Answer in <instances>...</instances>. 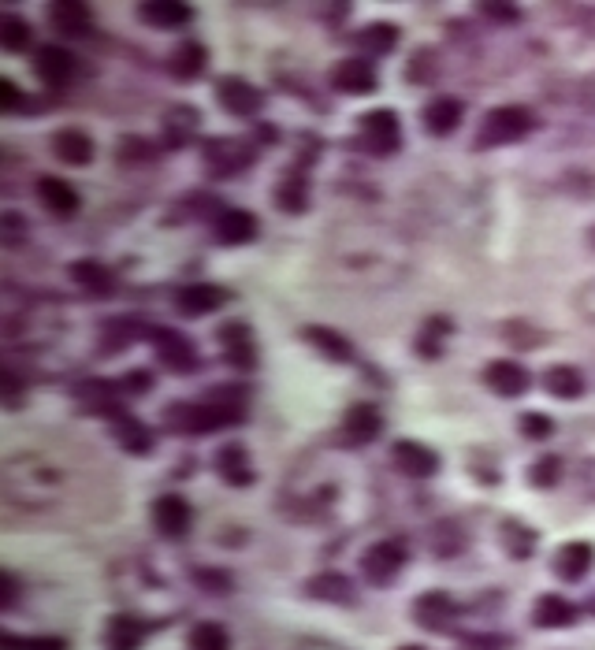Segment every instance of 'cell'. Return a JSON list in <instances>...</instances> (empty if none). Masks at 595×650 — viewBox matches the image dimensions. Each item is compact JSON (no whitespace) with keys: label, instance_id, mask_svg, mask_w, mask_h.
Wrapping results in <instances>:
<instances>
[{"label":"cell","instance_id":"cell-36","mask_svg":"<svg viewBox=\"0 0 595 650\" xmlns=\"http://www.w3.org/2000/svg\"><path fill=\"white\" fill-rule=\"evenodd\" d=\"M276 201L283 212H305V205H309V182H305V175L298 171V175H287V179L279 182L276 190Z\"/></svg>","mask_w":595,"mask_h":650},{"label":"cell","instance_id":"cell-47","mask_svg":"<svg viewBox=\"0 0 595 650\" xmlns=\"http://www.w3.org/2000/svg\"><path fill=\"white\" fill-rule=\"evenodd\" d=\"M577 309H581V316L595 320V279H588V283L577 290Z\"/></svg>","mask_w":595,"mask_h":650},{"label":"cell","instance_id":"cell-8","mask_svg":"<svg viewBox=\"0 0 595 650\" xmlns=\"http://www.w3.org/2000/svg\"><path fill=\"white\" fill-rule=\"evenodd\" d=\"M413 617L421 628L428 632H447L450 624L458 621V606H454V598L447 591H424L417 602H413Z\"/></svg>","mask_w":595,"mask_h":650},{"label":"cell","instance_id":"cell-12","mask_svg":"<svg viewBox=\"0 0 595 650\" xmlns=\"http://www.w3.org/2000/svg\"><path fill=\"white\" fill-rule=\"evenodd\" d=\"M34 71L45 86H53V90H64L71 75H75V56L60 45H41L38 56H34Z\"/></svg>","mask_w":595,"mask_h":650},{"label":"cell","instance_id":"cell-6","mask_svg":"<svg viewBox=\"0 0 595 650\" xmlns=\"http://www.w3.org/2000/svg\"><path fill=\"white\" fill-rule=\"evenodd\" d=\"M205 164L216 175H238L253 164V149L246 142H235V138H212V142H205Z\"/></svg>","mask_w":595,"mask_h":650},{"label":"cell","instance_id":"cell-24","mask_svg":"<svg viewBox=\"0 0 595 650\" xmlns=\"http://www.w3.org/2000/svg\"><path fill=\"white\" fill-rule=\"evenodd\" d=\"M138 15L146 19L153 30H175V26L190 23V4H179V0H149L138 8Z\"/></svg>","mask_w":595,"mask_h":650},{"label":"cell","instance_id":"cell-30","mask_svg":"<svg viewBox=\"0 0 595 650\" xmlns=\"http://www.w3.org/2000/svg\"><path fill=\"white\" fill-rule=\"evenodd\" d=\"M309 595L320 598V602H354V584L346 580L343 572H320L309 580Z\"/></svg>","mask_w":595,"mask_h":650},{"label":"cell","instance_id":"cell-23","mask_svg":"<svg viewBox=\"0 0 595 650\" xmlns=\"http://www.w3.org/2000/svg\"><path fill=\"white\" fill-rule=\"evenodd\" d=\"M112 431H116V439H119V446L127 450V454H153V431L138 420V416H131V413H123V416H116L112 420Z\"/></svg>","mask_w":595,"mask_h":650},{"label":"cell","instance_id":"cell-37","mask_svg":"<svg viewBox=\"0 0 595 650\" xmlns=\"http://www.w3.org/2000/svg\"><path fill=\"white\" fill-rule=\"evenodd\" d=\"M450 335V320H443V316H432V320H424V327L417 331V353L421 357H439V350H443V338Z\"/></svg>","mask_w":595,"mask_h":650},{"label":"cell","instance_id":"cell-33","mask_svg":"<svg viewBox=\"0 0 595 650\" xmlns=\"http://www.w3.org/2000/svg\"><path fill=\"white\" fill-rule=\"evenodd\" d=\"M543 387L551 390L555 398H581V394H584V376L573 368V364H555V368H547Z\"/></svg>","mask_w":595,"mask_h":650},{"label":"cell","instance_id":"cell-34","mask_svg":"<svg viewBox=\"0 0 595 650\" xmlns=\"http://www.w3.org/2000/svg\"><path fill=\"white\" fill-rule=\"evenodd\" d=\"M305 342H313L324 357H331V361H339V364H346L354 357L350 342H346L339 331H331V327H305Z\"/></svg>","mask_w":595,"mask_h":650},{"label":"cell","instance_id":"cell-19","mask_svg":"<svg viewBox=\"0 0 595 650\" xmlns=\"http://www.w3.org/2000/svg\"><path fill=\"white\" fill-rule=\"evenodd\" d=\"M462 116H465V108L458 97H436V101L424 104V130L436 134V138H447V134L458 130Z\"/></svg>","mask_w":595,"mask_h":650},{"label":"cell","instance_id":"cell-15","mask_svg":"<svg viewBox=\"0 0 595 650\" xmlns=\"http://www.w3.org/2000/svg\"><path fill=\"white\" fill-rule=\"evenodd\" d=\"M38 201L53 216H60V220H67V216H75L79 212V194H75V186L71 182H64L60 175H41L38 179Z\"/></svg>","mask_w":595,"mask_h":650},{"label":"cell","instance_id":"cell-4","mask_svg":"<svg viewBox=\"0 0 595 650\" xmlns=\"http://www.w3.org/2000/svg\"><path fill=\"white\" fill-rule=\"evenodd\" d=\"M402 565H406V543L402 539H380V543H372L361 554V572H365L369 584L395 580L398 572H402Z\"/></svg>","mask_w":595,"mask_h":650},{"label":"cell","instance_id":"cell-9","mask_svg":"<svg viewBox=\"0 0 595 650\" xmlns=\"http://www.w3.org/2000/svg\"><path fill=\"white\" fill-rule=\"evenodd\" d=\"M153 524L164 539H183L194 524V513H190V502L179 498V494H164L153 502Z\"/></svg>","mask_w":595,"mask_h":650},{"label":"cell","instance_id":"cell-18","mask_svg":"<svg viewBox=\"0 0 595 650\" xmlns=\"http://www.w3.org/2000/svg\"><path fill=\"white\" fill-rule=\"evenodd\" d=\"M380 431H384V416L376 405H354L343 420V435L350 439V446H369Z\"/></svg>","mask_w":595,"mask_h":650},{"label":"cell","instance_id":"cell-31","mask_svg":"<svg viewBox=\"0 0 595 650\" xmlns=\"http://www.w3.org/2000/svg\"><path fill=\"white\" fill-rule=\"evenodd\" d=\"M142 335H149V327H142L138 320H105V324H101V350L116 353V350H123V346L138 342Z\"/></svg>","mask_w":595,"mask_h":650},{"label":"cell","instance_id":"cell-32","mask_svg":"<svg viewBox=\"0 0 595 650\" xmlns=\"http://www.w3.org/2000/svg\"><path fill=\"white\" fill-rule=\"evenodd\" d=\"M398 45V26L395 23H369L357 34V49L365 56H387Z\"/></svg>","mask_w":595,"mask_h":650},{"label":"cell","instance_id":"cell-28","mask_svg":"<svg viewBox=\"0 0 595 650\" xmlns=\"http://www.w3.org/2000/svg\"><path fill=\"white\" fill-rule=\"evenodd\" d=\"M532 617H536L540 628H569V624L577 621V606L566 602L562 595H543L540 602H536Z\"/></svg>","mask_w":595,"mask_h":650},{"label":"cell","instance_id":"cell-54","mask_svg":"<svg viewBox=\"0 0 595 650\" xmlns=\"http://www.w3.org/2000/svg\"><path fill=\"white\" fill-rule=\"evenodd\" d=\"M592 610H595V598H592Z\"/></svg>","mask_w":595,"mask_h":650},{"label":"cell","instance_id":"cell-10","mask_svg":"<svg viewBox=\"0 0 595 650\" xmlns=\"http://www.w3.org/2000/svg\"><path fill=\"white\" fill-rule=\"evenodd\" d=\"M391 461H395L398 472L417 476V480H428V476L439 468L436 450H428L424 442H413V439H398L395 446H391Z\"/></svg>","mask_w":595,"mask_h":650},{"label":"cell","instance_id":"cell-25","mask_svg":"<svg viewBox=\"0 0 595 650\" xmlns=\"http://www.w3.org/2000/svg\"><path fill=\"white\" fill-rule=\"evenodd\" d=\"M216 472H220L224 483H231V487H250L253 483L250 454H246L242 446H224V450L216 454Z\"/></svg>","mask_w":595,"mask_h":650},{"label":"cell","instance_id":"cell-11","mask_svg":"<svg viewBox=\"0 0 595 650\" xmlns=\"http://www.w3.org/2000/svg\"><path fill=\"white\" fill-rule=\"evenodd\" d=\"M331 86L339 93H350V97H361V93L376 90V67L365 60V56H350L343 64H335L331 71Z\"/></svg>","mask_w":595,"mask_h":650},{"label":"cell","instance_id":"cell-7","mask_svg":"<svg viewBox=\"0 0 595 650\" xmlns=\"http://www.w3.org/2000/svg\"><path fill=\"white\" fill-rule=\"evenodd\" d=\"M216 97L224 104L231 116H242V119H253L261 112V104H265V93L250 86L246 78H220V86H216Z\"/></svg>","mask_w":595,"mask_h":650},{"label":"cell","instance_id":"cell-29","mask_svg":"<svg viewBox=\"0 0 595 650\" xmlns=\"http://www.w3.org/2000/svg\"><path fill=\"white\" fill-rule=\"evenodd\" d=\"M71 279L82 290H90L93 298H108V290H112V272H108L105 264H97V260H75L71 264Z\"/></svg>","mask_w":595,"mask_h":650},{"label":"cell","instance_id":"cell-17","mask_svg":"<svg viewBox=\"0 0 595 650\" xmlns=\"http://www.w3.org/2000/svg\"><path fill=\"white\" fill-rule=\"evenodd\" d=\"M224 301H227V290H224V286L194 283V286H183V290L175 294V309L183 312V316H205V312L220 309Z\"/></svg>","mask_w":595,"mask_h":650},{"label":"cell","instance_id":"cell-3","mask_svg":"<svg viewBox=\"0 0 595 650\" xmlns=\"http://www.w3.org/2000/svg\"><path fill=\"white\" fill-rule=\"evenodd\" d=\"M361 142L376 156H391L402 145V123L391 108H372L361 116Z\"/></svg>","mask_w":595,"mask_h":650},{"label":"cell","instance_id":"cell-26","mask_svg":"<svg viewBox=\"0 0 595 650\" xmlns=\"http://www.w3.org/2000/svg\"><path fill=\"white\" fill-rule=\"evenodd\" d=\"M142 639H146V624L138 621V617H127V613L112 617L105 628L108 650H138L142 647Z\"/></svg>","mask_w":595,"mask_h":650},{"label":"cell","instance_id":"cell-42","mask_svg":"<svg viewBox=\"0 0 595 650\" xmlns=\"http://www.w3.org/2000/svg\"><path fill=\"white\" fill-rule=\"evenodd\" d=\"M562 457L558 454H547V457H540L536 465L529 468V480H532V487H555L558 480H562Z\"/></svg>","mask_w":595,"mask_h":650},{"label":"cell","instance_id":"cell-35","mask_svg":"<svg viewBox=\"0 0 595 650\" xmlns=\"http://www.w3.org/2000/svg\"><path fill=\"white\" fill-rule=\"evenodd\" d=\"M205 64H209V52H205L201 41H183V45L172 52V71L179 78H198L201 71H205Z\"/></svg>","mask_w":595,"mask_h":650},{"label":"cell","instance_id":"cell-21","mask_svg":"<svg viewBox=\"0 0 595 650\" xmlns=\"http://www.w3.org/2000/svg\"><path fill=\"white\" fill-rule=\"evenodd\" d=\"M49 19H53V26L60 34H67V38H82V34H90V26H93V15L82 0L49 4Z\"/></svg>","mask_w":595,"mask_h":650},{"label":"cell","instance_id":"cell-16","mask_svg":"<svg viewBox=\"0 0 595 650\" xmlns=\"http://www.w3.org/2000/svg\"><path fill=\"white\" fill-rule=\"evenodd\" d=\"M75 398H79L90 413L97 416H108V420H116V416H123V405H119V390L108 383V379H86V383H79V390H75Z\"/></svg>","mask_w":595,"mask_h":650},{"label":"cell","instance_id":"cell-48","mask_svg":"<svg viewBox=\"0 0 595 650\" xmlns=\"http://www.w3.org/2000/svg\"><path fill=\"white\" fill-rule=\"evenodd\" d=\"M119 390H131V394H146V390H153V372H131V376L123 379V387Z\"/></svg>","mask_w":595,"mask_h":650},{"label":"cell","instance_id":"cell-46","mask_svg":"<svg viewBox=\"0 0 595 650\" xmlns=\"http://www.w3.org/2000/svg\"><path fill=\"white\" fill-rule=\"evenodd\" d=\"M480 12L488 15V19H495V23H503V26H506V23H517V15H521V12L514 8V4H484Z\"/></svg>","mask_w":595,"mask_h":650},{"label":"cell","instance_id":"cell-14","mask_svg":"<svg viewBox=\"0 0 595 650\" xmlns=\"http://www.w3.org/2000/svg\"><path fill=\"white\" fill-rule=\"evenodd\" d=\"M212 231H216L220 246H246V242L257 238V220H253V212H246V208H227V212L216 216Z\"/></svg>","mask_w":595,"mask_h":650},{"label":"cell","instance_id":"cell-27","mask_svg":"<svg viewBox=\"0 0 595 650\" xmlns=\"http://www.w3.org/2000/svg\"><path fill=\"white\" fill-rule=\"evenodd\" d=\"M592 561H595V550L588 543H566L555 554V572L573 584V580H581L584 572L592 569Z\"/></svg>","mask_w":595,"mask_h":650},{"label":"cell","instance_id":"cell-20","mask_svg":"<svg viewBox=\"0 0 595 650\" xmlns=\"http://www.w3.org/2000/svg\"><path fill=\"white\" fill-rule=\"evenodd\" d=\"M220 342H224L227 364H235L242 372L257 368V346H253V331L246 324H227L220 331Z\"/></svg>","mask_w":595,"mask_h":650},{"label":"cell","instance_id":"cell-53","mask_svg":"<svg viewBox=\"0 0 595 650\" xmlns=\"http://www.w3.org/2000/svg\"><path fill=\"white\" fill-rule=\"evenodd\" d=\"M588 108H592V112H595V78H592V82H588Z\"/></svg>","mask_w":595,"mask_h":650},{"label":"cell","instance_id":"cell-40","mask_svg":"<svg viewBox=\"0 0 595 650\" xmlns=\"http://www.w3.org/2000/svg\"><path fill=\"white\" fill-rule=\"evenodd\" d=\"M0 45L4 49H12V52H19V49H27L30 45V23L27 19H19V15H4L0 19Z\"/></svg>","mask_w":595,"mask_h":650},{"label":"cell","instance_id":"cell-44","mask_svg":"<svg viewBox=\"0 0 595 650\" xmlns=\"http://www.w3.org/2000/svg\"><path fill=\"white\" fill-rule=\"evenodd\" d=\"M581 483L584 491L595 494V439L581 446Z\"/></svg>","mask_w":595,"mask_h":650},{"label":"cell","instance_id":"cell-2","mask_svg":"<svg viewBox=\"0 0 595 650\" xmlns=\"http://www.w3.org/2000/svg\"><path fill=\"white\" fill-rule=\"evenodd\" d=\"M532 127H536V116H532L529 108L503 104V108H491L488 116H484L476 142L484 145V149H491V145H510V142H521Z\"/></svg>","mask_w":595,"mask_h":650},{"label":"cell","instance_id":"cell-51","mask_svg":"<svg viewBox=\"0 0 595 650\" xmlns=\"http://www.w3.org/2000/svg\"><path fill=\"white\" fill-rule=\"evenodd\" d=\"M15 104H19V90H15L12 78H0V108L4 112H12Z\"/></svg>","mask_w":595,"mask_h":650},{"label":"cell","instance_id":"cell-22","mask_svg":"<svg viewBox=\"0 0 595 650\" xmlns=\"http://www.w3.org/2000/svg\"><path fill=\"white\" fill-rule=\"evenodd\" d=\"M53 153L64 160V164H71V168H82V164H90L93 160V142L86 130H56L53 134Z\"/></svg>","mask_w":595,"mask_h":650},{"label":"cell","instance_id":"cell-52","mask_svg":"<svg viewBox=\"0 0 595 650\" xmlns=\"http://www.w3.org/2000/svg\"><path fill=\"white\" fill-rule=\"evenodd\" d=\"M119 153L127 156V160H142V156H149L146 142H138V138H131V142H123V149Z\"/></svg>","mask_w":595,"mask_h":650},{"label":"cell","instance_id":"cell-38","mask_svg":"<svg viewBox=\"0 0 595 650\" xmlns=\"http://www.w3.org/2000/svg\"><path fill=\"white\" fill-rule=\"evenodd\" d=\"M198 130V112L194 108H172L168 112V123H164V134H168V145H183L194 138Z\"/></svg>","mask_w":595,"mask_h":650},{"label":"cell","instance_id":"cell-1","mask_svg":"<svg viewBox=\"0 0 595 650\" xmlns=\"http://www.w3.org/2000/svg\"><path fill=\"white\" fill-rule=\"evenodd\" d=\"M242 413L235 409H220L209 402H175L164 409V424L183 435H205V431H220L227 424H238Z\"/></svg>","mask_w":595,"mask_h":650},{"label":"cell","instance_id":"cell-5","mask_svg":"<svg viewBox=\"0 0 595 650\" xmlns=\"http://www.w3.org/2000/svg\"><path fill=\"white\" fill-rule=\"evenodd\" d=\"M149 338L157 346L160 361L168 364L172 372H194L198 368V353H194V342L172 327H149Z\"/></svg>","mask_w":595,"mask_h":650},{"label":"cell","instance_id":"cell-49","mask_svg":"<svg viewBox=\"0 0 595 650\" xmlns=\"http://www.w3.org/2000/svg\"><path fill=\"white\" fill-rule=\"evenodd\" d=\"M0 390H4V402L8 405L19 402V376H15L12 368H0Z\"/></svg>","mask_w":595,"mask_h":650},{"label":"cell","instance_id":"cell-39","mask_svg":"<svg viewBox=\"0 0 595 650\" xmlns=\"http://www.w3.org/2000/svg\"><path fill=\"white\" fill-rule=\"evenodd\" d=\"M186 647L190 650H231V639H227V632L220 628V624H198L194 632H190V639H186Z\"/></svg>","mask_w":595,"mask_h":650},{"label":"cell","instance_id":"cell-13","mask_svg":"<svg viewBox=\"0 0 595 650\" xmlns=\"http://www.w3.org/2000/svg\"><path fill=\"white\" fill-rule=\"evenodd\" d=\"M484 383H488L495 394H503V398H521L525 390L532 387V376L521 368L517 361H491L488 368H484Z\"/></svg>","mask_w":595,"mask_h":650},{"label":"cell","instance_id":"cell-43","mask_svg":"<svg viewBox=\"0 0 595 650\" xmlns=\"http://www.w3.org/2000/svg\"><path fill=\"white\" fill-rule=\"evenodd\" d=\"M551 431H555V424H551L543 413H525V416H521V435H525V439H547Z\"/></svg>","mask_w":595,"mask_h":650},{"label":"cell","instance_id":"cell-41","mask_svg":"<svg viewBox=\"0 0 595 650\" xmlns=\"http://www.w3.org/2000/svg\"><path fill=\"white\" fill-rule=\"evenodd\" d=\"M503 546L514 554V558H529L532 546H536V532H529L525 524H517V520H506L503 524Z\"/></svg>","mask_w":595,"mask_h":650},{"label":"cell","instance_id":"cell-45","mask_svg":"<svg viewBox=\"0 0 595 650\" xmlns=\"http://www.w3.org/2000/svg\"><path fill=\"white\" fill-rule=\"evenodd\" d=\"M462 647L465 650H506V647H510V639H503V636H469Z\"/></svg>","mask_w":595,"mask_h":650},{"label":"cell","instance_id":"cell-50","mask_svg":"<svg viewBox=\"0 0 595 650\" xmlns=\"http://www.w3.org/2000/svg\"><path fill=\"white\" fill-rule=\"evenodd\" d=\"M0 591H4V595H0V606H4V610H12L15 598H19V584H15L12 572H4V576H0Z\"/></svg>","mask_w":595,"mask_h":650}]
</instances>
